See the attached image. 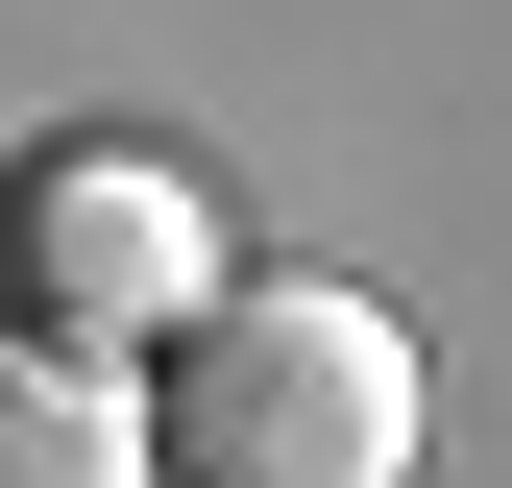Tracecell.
<instances>
[{
    "label": "cell",
    "instance_id": "cell-1",
    "mask_svg": "<svg viewBox=\"0 0 512 488\" xmlns=\"http://www.w3.org/2000/svg\"><path fill=\"white\" fill-rule=\"evenodd\" d=\"M122 391H147V488H415V415H439L342 269H220Z\"/></svg>",
    "mask_w": 512,
    "mask_h": 488
},
{
    "label": "cell",
    "instance_id": "cell-2",
    "mask_svg": "<svg viewBox=\"0 0 512 488\" xmlns=\"http://www.w3.org/2000/svg\"><path fill=\"white\" fill-rule=\"evenodd\" d=\"M196 293H220V220H196V171H171V147L74 122V147H25V171H0V342L147 366Z\"/></svg>",
    "mask_w": 512,
    "mask_h": 488
},
{
    "label": "cell",
    "instance_id": "cell-3",
    "mask_svg": "<svg viewBox=\"0 0 512 488\" xmlns=\"http://www.w3.org/2000/svg\"><path fill=\"white\" fill-rule=\"evenodd\" d=\"M0 488H147V391L74 342H0Z\"/></svg>",
    "mask_w": 512,
    "mask_h": 488
}]
</instances>
